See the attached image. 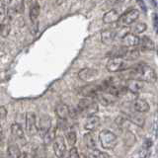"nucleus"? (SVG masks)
I'll use <instances>...</instances> for the list:
<instances>
[{
  "mask_svg": "<svg viewBox=\"0 0 158 158\" xmlns=\"http://www.w3.org/2000/svg\"><path fill=\"white\" fill-rule=\"evenodd\" d=\"M128 78L137 79L148 83H155L157 81V74L154 69L149 65L145 63H139L128 73Z\"/></svg>",
  "mask_w": 158,
  "mask_h": 158,
  "instance_id": "1",
  "label": "nucleus"
},
{
  "mask_svg": "<svg viewBox=\"0 0 158 158\" xmlns=\"http://www.w3.org/2000/svg\"><path fill=\"white\" fill-rule=\"evenodd\" d=\"M77 112L83 117H92L95 116V114L98 112L99 107L97 102L93 98H83L79 101L77 105Z\"/></svg>",
  "mask_w": 158,
  "mask_h": 158,
  "instance_id": "2",
  "label": "nucleus"
},
{
  "mask_svg": "<svg viewBox=\"0 0 158 158\" xmlns=\"http://www.w3.org/2000/svg\"><path fill=\"white\" fill-rule=\"evenodd\" d=\"M99 140L104 149H113L118 144V137L114 132L108 130H104L99 135Z\"/></svg>",
  "mask_w": 158,
  "mask_h": 158,
  "instance_id": "3",
  "label": "nucleus"
},
{
  "mask_svg": "<svg viewBox=\"0 0 158 158\" xmlns=\"http://www.w3.org/2000/svg\"><path fill=\"white\" fill-rule=\"evenodd\" d=\"M106 67L109 72L114 73V72H120V71L126 70L128 66L125 59H123L121 57H114L108 61Z\"/></svg>",
  "mask_w": 158,
  "mask_h": 158,
  "instance_id": "4",
  "label": "nucleus"
},
{
  "mask_svg": "<svg viewBox=\"0 0 158 158\" xmlns=\"http://www.w3.org/2000/svg\"><path fill=\"white\" fill-rule=\"evenodd\" d=\"M139 17V11L136 9H131L127 11L125 14H123L122 16H120V19H118V24L122 25L123 27L130 26V25H132L136 20Z\"/></svg>",
  "mask_w": 158,
  "mask_h": 158,
  "instance_id": "5",
  "label": "nucleus"
},
{
  "mask_svg": "<svg viewBox=\"0 0 158 158\" xmlns=\"http://www.w3.org/2000/svg\"><path fill=\"white\" fill-rule=\"evenodd\" d=\"M26 131L30 136L38 135L37 117L36 114L33 112H28L26 114Z\"/></svg>",
  "mask_w": 158,
  "mask_h": 158,
  "instance_id": "6",
  "label": "nucleus"
},
{
  "mask_svg": "<svg viewBox=\"0 0 158 158\" xmlns=\"http://www.w3.org/2000/svg\"><path fill=\"white\" fill-rule=\"evenodd\" d=\"M52 146L54 155L56 156V158H63L66 151V145L64 138L61 135H56L52 141Z\"/></svg>",
  "mask_w": 158,
  "mask_h": 158,
  "instance_id": "7",
  "label": "nucleus"
},
{
  "mask_svg": "<svg viewBox=\"0 0 158 158\" xmlns=\"http://www.w3.org/2000/svg\"><path fill=\"white\" fill-rule=\"evenodd\" d=\"M94 100H97V102H99L104 107H108L114 105L118 101V98L104 91H99L94 97Z\"/></svg>",
  "mask_w": 158,
  "mask_h": 158,
  "instance_id": "8",
  "label": "nucleus"
},
{
  "mask_svg": "<svg viewBox=\"0 0 158 158\" xmlns=\"http://www.w3.org/2000/svg\"><path fill=\"white\" fill-rule=\"evenodd\" d=\"M52 128V118L48 115H42L39 120V127L38 133L41 137H44L47 135V132Z\"/></svg>",
  "mask_w": 158,
  "mask_h": 158,
  "instance_id": "9",
  "label": "nucleus"
},
{
  "mask_svg": "<svg viewBox=\"0 0 158 158\" xmlns=\"http://www.w3.org/2000/svg\"><path fill=\"white\" fill-rule=\"evenodd\" d=\"M101 91V86L100 85H96V84H89L82 88L79 89V94L84 97V98H93L95 97L97 92Z\"/></svg>",
  "mask_w": 158,
  "mask_h": 158,
  "instance_id": "10",
  "label": "nucleus"
},
{
  "mask_svg": "<svg viewBox=\"0 0 158 158\" xmlns=\"http://www.w3.org/2000/svg\"><path fill=\"white\" fill-rule=\"evenodd\" d=\"M140 38H138L137 35H135L132 33H127L122 38V42L123 47L130 48V47H136L139 44Z\"/></svg>",
  "mask_w": 158,
  "mask_h": 158,
  "instance_id": "11",
  "label": "nucleus"
},
{
  "mask_svg": "<svg viewBox=\"0 0 158 158\" xmlns=\"http://www.w3.org/2000/svg\"><path fill=\"white\" fill-rule=\"evenodd\" d=\"M126 88L130 92H131L133 94H136V93H139L140 91L143 90L144 84H143V81L137 80V79H128L127 81Z\"/></svg>",
  "mask_w": 158,
  "mask_h": 158,
  "instance_id": "12",
  "label": "nucleus"
},
{
  "mask_svg": "<svg viewBox=\"0 0 158 158\" xmlns=\"http://www.w3.org/2000/svg\"><path fill=\"white\" fill-rule=\"evenodd\" d=\"M98 75V71L96 69H92V68H83L80 71L78 72V77L79 79H81L82 81H89L92 80L96 76Z\"/></svg>",
  "mask_w": 158,
  "mask_h": 158,
  "instance_id": "13",
  "label": "nucleus"
},
{
  "mask_svg": "<svg viewBox=\"0 0 158 158\" xmlns=\"http://www.w3.org/2000/svg\"><path fill=\"white\" fill-rule=\"evenodd\" d=\"M100 118L97 117V116H92V117H89L87 118V121L84 123V128L86 131H95L100 126Z\"/></svg>",
  "mask_w": 158,
  "mask_h": 158,
  "instance_id": "14",
  "label": "nucleus"
},
{
  "mask_svg": "<svg viewBox=\"0 0 158 158\" xmlns=\"http://www.w3.org/2000/svg\"><path fill=\"white\" fill-rule=\"evenodd\" d=\"M69 113H70V109L65 104H58L56 107V116L60 118V120L66 121L69 117Z\"/></svg>",
  "mask_w": 158,
  "mask_h": 158,
  "instance_id": "15",
  "label": "nucleus"
},
{
  "mask_svg": "<svg viewBox=\"0 0 158 158\" xmlns=\"http://www.w3.org/2000/svg\"><path fill=\"white\" fill-rule=\"evenodd\" d=\"M117 33L113 30H104L101 33V41L105 44H112L115 42Z\"/></svg>",
  "mask_w": 158,
  "mask_h": 158,
  "instance_id": "16",
  "label": "nucleus"
},
{
  "mask_svg": "<svg viewBox=\"0 0 158 158\" xmlns=\"http://www.w3.org/2000/svg\"><path fill=\"white\" fill-rule=\"evenodd\" d=\"M120 19V14L116 11L115 9L109 10L108 12H106L103 16V22L105 24H113L118 21Z\"/></svg>",
  "mask_w": 158,
  "mask_h": 158,
  "instance_id": "17",
  "label": "nucleus"
},
{
  "mask_svg": "<svg viewBox=\"0 0 158 158\" xmlns=\"http://www.w3.org/2000/svg\"><path fill=\"white\" fill-rule=\"evenodd\" d=\"M133 109L137 113H146L149 111V105L143 99H136L133 102Z\"/></svg>",
  "mask_w": 158,
  "mask_h": 158,
  "instance_id": "18",
  "label": "nucleus"
},
{
  "mask_svg": "<svg viewBox=\"0 0 158 158\" xmlns=\"http://www.w3.org/2000/svg\"><path fill=\"white\" fill-rule=\"evenodd\" d=\"M128 120H130L131 123H135L136 126H138L139 127H143L145 125V118H143V116L141 115L140 113H131L128 114Z\"/></svg>",
  "mask_w": 158,
  "mask_h": 158,
  "instance_id": "19",
  "label": "nucleus"
},
{
  "mask_svg": "<svg viewBox=\"0 0 158 158\" xmlns=\"http://www.w3.org/2000/svg\"><path fill=\"white\" fill-rule=\"evenodd\" d=\"M11 133H12V135L16 138V139H19V140H24L25 139V135H24L23 127H22L21 125H20V123H12Z\"/></svg>",
  "mask_w": 158,
  "mask_h": 158,
  "instance_id": "20",
  "label": "nucleus"
},
{
  "mask_svg": "<svg viewBox=\"0 0 158 158\" xmlns=\"http://www.w3.org/2000/svg\"><path fill=\"white\" fill-rule=\"evenodd\" d=\"M139 44H140L142 51H153V49L155 48L154 43H153L152 40L150 38H148L147 36H143L140 39Z\"/></svg>",
  "mask_w": 158,
  "mask_h": 158,
  "instance_id": "21",
  "label": "nucleus"
},
{
  "mask_svg": "<svg viewBox=\"0 0 158 158\" xmlns=\"http://www.w3.org/2000/svg\"><path fill=\"white\" fill-rule=\"evenodd\" d=\"M30 20H31L32 24H37L39 23L38 22V19H39V16H40V4L38 2H35L31 9H30Z\"/></svg>",
  "mask_w": 158,
  "mask_h": 158,
  "instance_id": "22",
  "label": "nucleus"
},
{
  "mask_svg": "<svg viewBox=\"0 0 158 158\" xmlns=\"http://www.w3.org/2000/svg\"><path fill=\"white\" fill-rule=\"evenodd\" d=\"M83 140H84V143H85V145L88 149H90V150L96 149V140L91 132L85 133L83 136Z\"/></svg>",
  "mask_w": 158,
  "mask_h": 158,
  "instance_id": "23",
  "label": "nucleus"
},
{
  "mask_svg": "<svg viewBox=\"0 0 158 158\" xmlns=\"http://www.w3.org/2000/svg\"><path fill=\"white\" fill-rule=\"evenodd\" d=\"M138 57H139V51H138L137 48L128 49L127 48L123 59H125V60H135Z\"/></svg>",
  "mask_w": 158,
  "mask_h": 158,
  "instance_id": "24",
  "label": "nucleus"
},
{
  "mask_svg": "<svg viewBox=\"0 0 158 158\" xmlns=\"http://www.w3.org/2000/svg\"><path fill=\"white\" fill-rule=\"evenodd\" d=\"M7 155L10 158H19L20 155H21V151H20L18 145L15 144V143L10 144L7 149Z\"/></svg>",
  "mask_w": 158,
  "mask_h": 158,
  "instance_id": "25",
  "label": "nucleus"
},
{
  "mask_svg": "<svg viewBox=\"0 0 158 158\" xmlns=\"http://www.w3.org/2000/svg\"><path fill=\"white\" fill-rule=\"evenodd\" d=\"M56 128H51V130L47 132V135L43 137L44 141V145H48V144H51V143H52L53 139L56 136Z\"/></svg>",
  "mask_w": 158,
  "mask_h": 158,
  "instance_id": "26",
  "label": "nucleus"
},
{
  "mask_svg": "<svg viewBox=\"0 0 158 158\" xmlns=\"http://www.w3.org/2000/svg\"><path fill=\"white\" fill-rule=\"evenodd\" d=\"M147 29V26H146V24L145 23H135V26H132L131 28V32L132 34H141L145 31V30Z\"/></svg>",
  "mask_w": 158,
  "mask_h": 158,
  "instance_id": "27",
  "label": "nucleus"
},
{
  "mask_svg": "<svg viewBox=\"0 0 158 158\" xmlns=\"http://www.w3.org/2000/svg\"><path fill=\"white\" fill-rule=\"evenodd\" d=\"M10 30H11V26H10V24L8 22L1 23L0 24V36L6 38L10 33Z\"/></svg>",
  "mask_w": 158,
  "mask_h": 158,
  "instance_id": "28",
  "label": "nucleus"
},
{
  "mask_svg": "<svg viewBox=\"0 0 158 158\" xmlns=\"http://www.w3.org/2000/svg\"><path fill=\"white\" fill-rule=\"evenodd\" d=\"M123 140H125V143H126L127 145L131 146V145L135 144V142L136 141V138H135V135H133L132 132H131V131H127L125 137H123Z\"/></svg>",
  "mask_w": 158,
  "mask_h": 158,
  "instance_id": "29",
  "label": "nucleus"
},
{
  "mask_svg": "<svg viewBox=\"0 0 158 158\" xmlns=\"http://www.w3.org/2000/svg\"><path fill=\"white\" fill-rule=\"evenodd\" d=\"M76 132L74 131H70L66 133V140H67V143L70 146L74 147V144L76 143Z\"/></svg>",
  "mask_w": 158,
  "mask_h": 158,
  "instance_id": "30",
  "label": "nucleus"
},
{
  "mask_svg": "<svg viewBox=\"0 0 158 158\" xmlns=\"http://www.w3.org/2000/svg\"><path fill=\"white\" fill-rule=\"evenodd\" d=\"M88 158H110V156L104 152H101L97 149H94V150H91V152L89 153Z\"/></svg>",
  "mask_w": 158,
  "mask_h": 158,
  "instance_id": "31",
  "label": "nucleus"
},
{
  "mask_svg": "<svg viewBox=\"0 0 158 158\" xmlns=\"http://www.w3.org/2000/svg\"><path fill=\"white\" fill-rule=\"evenodd\" d=\"M6 15H7V6H5L3 4L0 5V24L5 20Z\"/></svg>",
  "mask_w": 158,
  "mask_h": 158,
  "instance_id": "32",
  "label": "nucleus"
},
{
  "mask_svg": "<svg viewBox=\"0 0 158 158\" xmlns=\"http://www.w3.org/2000/svg\"><path fill=\"white\" fill-rule=\"evenodd\" d=\"M15 11L18 13H22L24 11V0H17L16 6H15Z\"/></svg>",
  "mask_w": 158,
  "mask_h": 158,
  "instance_id": "33",
  "label": "nucleus"
},
{
  "mask_svg": "<svg viewBox=\"0 0 158 158\" xmlns=\"http://www.w3.org/2000/svg\"><path fill=\"white\" fill-rule=\"evenodd\" d=\"M152 23H153V29L156 34H158V15L156 13L152 14Z\"/></svg>",
  "mask_w": 158,
  "mask_h": 158,
  "instance_id": "34",
  "label": "nucleus"
},
{
  "mask_svg": "<svg viewBox=\"0 0 158 158\" xmlns=\"http://www.w3.org/2000/svg\"><path fill=\"white\" fill-rule=\"evenodd\" d=\"M69 158H80V155H79L76 147H72L70 151H69Z\"/></svg>",
  "mask_w": 158,
  "mask_h": 158,
  "instance_id": "35",
  "label": "nucleus"
},
{
  "mask_svg": "<svg viewBox=\"0 0 158 158\" xmlns=\"http://www.w3.org/2000/svg\"><path fill=\"white\" fill-rule=\"evenodd\" d=\"M7 117V109L4 106H0V120H5Z\"/></svg>",
  "mask_w": 158,
  "mask_h": 158,
  "instance_id": "36",
  "label": "nucleus"
},
{
  "mask_svg": "<svg viewBox=\"0 0 158 158\" xmlns=\"http://www.w3.org/2000/svg\"><path fill=\"white\" fill-rule=\"evenodd\" d=\"M150 152H149V149H145V148H142L139 152V158H147L149 156Z\"/></svg>",
  "mask_w": 158,
  "mask_h": 158,
  "instance_id": "37",
  "label": "nucleus"
},
{
  "mask_svg": "<svg viewBox=\"0 0 158 158\" xmlns=\"http://www.w3.org/2000/svg\"><path fill=\"white\" fill-rule=\"evenodd\" d=\"M151 146H152V140L149 139V138H147V139H145L144 142H143V147L142 148H145V149H150Z\"/></svg>",
  "mask_w": 158,
  "mask_h": 158,
  "instance_id": "38",
  "label": "nucleus"
},
{
  "mask_svg": "<svg viewBox=\"0 0 158 158\" xmlns=\"http://www.w3.org/2000/svg\"><path fill=\"white\" fill-rule=\"evenodd\" d=\"M4 139H5V137H4V131H3L2 127L0 126V147L3 146V144H4Z\"/></svg>",
  "mask_w": 158,
  "mask_h": 158,
  "instance_id": "39",
  "label": "nucleus"
},
{
  "mask_svg": "<svg viewBox=\"0 0 158 158\" xmlns=\"http://www.w3.org/2000/svg\"><path fill=\"white\" fill-rule=\"evenodd\" d=\"M19 158H31V156L29 155V153L24 152V153H21V155H20Z\"/></svg>",
  "mask_w": 158,
  "mask_h": 158,
  "instance_id": "40",
  "label": "nucleus"
},
{
  "mask_svg": "<svg viewBox=\"0 0 158 158\" xmlns=\"http://www.w3.org/2000/svg\"><path fill=\"white\" fill-rule=\"evenodd\" d=\"M12 2V0H2V4L5 6H8V5Z\"/></svg>",
  "mask_w": 158,
  "mask_h": 158,
  "instance_id": "41",
  "label": "nucleus"
},
{
  "mask_svg": "<svg viewBox=\"0 0 158 158\" xmlns=\"http://www.w3.org/2000/svg\"><path fill=\"white\" fill-rule=\"evenodd\" d=\"M0 158H10L7 154H2V155H0Z\"/></svg>",
  "mask_w": 158,
  "mask_h": 158,
  "instance_id": "42",
  "label": "nucleus"
},
{
  "mask_svg": "<svg viewBox=\"0 0 158 158\" xmlns=\"http://www.w3.org/2000/svg\"><path fill=\"white\" fill-rule=\"evenodd\" d=\"M80 158H88L85 154H82V155H80Z\"/></svg>",
  "mask_w": 158,
  "mask_h": 158,
  "instance_id": "43",
  "label": "nucleus"
},
{
  "mask_svg": "<svg viewBox=\"0 0 158 158\" xmlns=\"http://www.w3.org/2000/svg\"><path fill=\"white\" fill-rule=\"evenodd\" d=\"M157 137H158V130H157Z\"/></svg>",
  "mask_w": 158,
  "mask_h": 158,
  "instance_id": "44",
  "label": "nucleus"
},
{
  "mask_svg": "<svg viewBox=\"0 0 158 158\" xmlns=\"http://www.w3.org/2000/svg\"><path fill=\"white\" fill-rule=\"evenodd\" d=\"M46 158H48V157H46Z\"/></svg>",
  "mask_w": 158,
  "mask_h": 158,
  "instance_id": "45",
  "label": "nucleus"
},
{
  "mask_svg": "<svg viewBox=\"0 0 158 158\" xmlns=\"http://www.w3.org/2000/svg\"><path fill=\"white\" fill-rule=\"evenodd\" d=\"M63 158H64V157H63Z\"/></svg>",
  "mask_w": 158,
  "mask_h": 158,
  "instance_id": "46",
  "label": "nucleus"
}]
</instances>
